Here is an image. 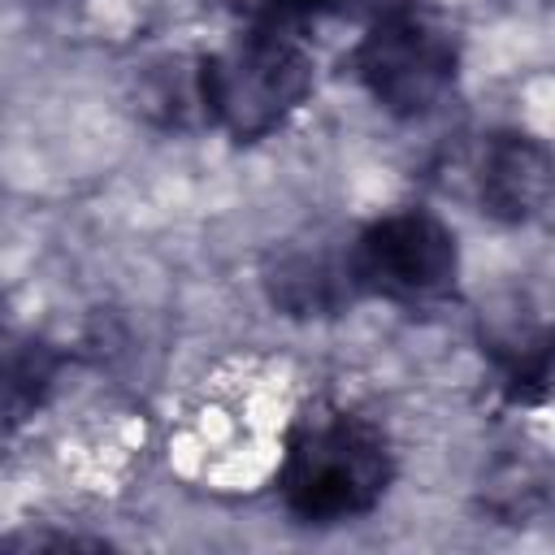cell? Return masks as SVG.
<instances>
[{"mask_svg": "<svg viewBox=\"0 0 555 555\" xmlns=\"http://www.w3.org/2000/svg\"><path fill=\"white\" fill-rule=\"evenodd\" d=\"M312 95V56L286 22H256L195 69V104L234 143L278 134Z\"/></svg>", "mask_w": 555, "mask_h": 555, "instance_id": "2", "label": "cell"}, {"mask_svg": "<svg viewBox=\"0 0 555 555\" xmlns=\"http://www.w3.org/2000/svg\"><path fill=\"white\" fill-rule=\"evenodd\" d=\"M343 0H264L269 17L273 22H291V17H317V13H330L338 9Z\"/></svg>", "mask_w": 555, "mask_h": 555, "instance_id": "8", "label": "cell"}, {"mask_svg": "<svg viewBox=\"0 0 555 555\" xmlns=\"http://www.w3.org/2000/svg\"><path fill=\"white\" fill-rule=\"evenodd\" d=\"M395 481V451L377 421L356 408L312 403L291 421L278 464L282 507L312 529L369 516Z\"/></svg>", "mask_w": 555, "mask_h": 555, "instance_id": "1", "label": "cell"}, {"mask_svg": "<svg viewBox=\"0 0 555 555\" xmlns=\"http://www.w3.org/2000/svg\"><path fill=\"white\" fill-rule=\"evenodd\" d=\"M351 69L369 100L399 117H434L460 78V35L429 0H390L364 26Z\"/></svg>", "mask_w": 555, "mask_h": 555, "instance_id": "3", "label": "cell"}, {"mask_svg": "<svg viewBox=\"0 0 555 555\" xmlns=\"http://www.w3.org/2000/svg\"><path fill=\"white\" fill-rule=\"evenodd\" d=\"M477 199H481V212H490L494 221H507V225L542 217L546 199H551L546 147L520 130L490 134L481 147V160H477Z\"/></svg>", "mask_w": 555, "mask_h": 555, "instance_id": "5", "label": "cell"}, {"mask_svg": "<svg viewBox=\"0 0 555 555\" xmlns=\"http://www.w3.org/2000/svg\"><path fill=\"white\" fill-rule=\"evenodd\" d=\"M65 373V351L39 334L0 325V438L30 425Z\"/></svg>", "mask_w": 555, "mask_h": 555, "instance_id": "7", "label": "cell"}, {"mask_svg": "<svg viewBox=\"0 0 555 555\" xmlns=\"http://www.w3.org/2000/svg\"><path fill=\"white\" fill-rule=\"evenodd\" d=\"M356 295L390 304H434L460 278L455 230L429 208H395L360 225L343 247Z\"/></svg>", "mask_w": 555, "mask_h": 555, "instance_id": "4", "label": "cell"}, {"mask_svg": "<svg viewBox=\"0 0 555 555\" xmlns=\"http://www.w3.org/2000/svg\"><path fill=\"white\" fill-rule=\"evenodd\" d=\"M264 291L278 312L304 317V321L338 317L360 299L351 286V273H347V256L321 251V247H295V251L278 256L264 269Z\"/></svg>", "mask_w": 555, "mask_h": 555, "instance_id": "6", "label": "cell"}]
</instances>
